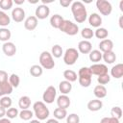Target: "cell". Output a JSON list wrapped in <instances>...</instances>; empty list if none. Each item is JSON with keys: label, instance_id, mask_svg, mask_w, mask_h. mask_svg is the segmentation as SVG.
<instances>
[{"label": "cell", "instance_id": "cell-1", "mask_svg": "<svg viewBox=\"0 0 123 123\" xmlns=\"http://www.w3.org/2000/svg\"><path fill=\"white\" fill-rule=\"evenodd\" d=\"M71 12L77 23H83L86 21L87 17V12H86V6L82 2L80 1L73 2L71 4Z\"/></svg>", "mask_w": 123, "mask_h": 123}, {"label": "cell", "instance_id": "cell-2", "mask_svg": "<svg viewBox=\"0 0 123 123\" xmlns=\"http://www.w3.org/2000/svg\"><path fill=\"white\" fill-rule=\"evenodd\" d=\"M33 110H34V113L35 115L37 116V120H45L49 114H50V111H49V109L46 107L45 103L42 102V101H37L36 102L34 105H33Z\"/></svg>", "mask_w": 123, "mask_h": 123}, {"label": "cell", "instance_id": "cell-3", "mask_svg": "<svg viewBox=\"0 0 123 123\" xmlns=\"http://www.w3.org/2000/svg\"><path fill=\"white\" fill-rule=\"evenodd\" d=\"M91 77H92V74L90 72V69L89 67H82L80 68L79 72H78V81H79V84L84 86V87H87L91 85Z\"/></svg>", "mask_w": 123, "mask_h": 123}, {"label": "cell", "instance_id": "cell-4", "mask_svg": "<svg viewBox=\"0 0 123 123\" xmlns=\"http://www.w3.org/2000/svg\"><path fill=\"white\" fill-rule=\"evenodd\" d=\"M59 30L63 32L64 34H66L68 36H75L79 32V27L76 23H73L70 20L63 19V21L62 22Z\"/></svg>", "mask_w": 123, "mask_h": 123}, {"label": "cell", "instance_id": "cell-5", "mask_svg": "<svg viewBox=\"0 0 123 123\" xmlns=\"http://www.w3.org/2000/svg\"><path fill=\"white\" fill-rule=\"evenodd\" d=\"M39 64L42 68L45 69H52L55 66L54 59L48 51H43L39 56Z\"/></svg>", "mask_w": 123, "mask_h": 123}, {"label": "cell", "instance_id": "cell-6", "mask_svg": "<svg viewBox=\"0 0 123 123\" xmlns=\"http://www.w3.org/2000/svg\"><path fill=\"white\" fill-rule=\"evenodd\" d=\"M78 59H79V52L75 48H68L63 54V62L67 65H73Z\"/></svg>", "mask_w": 123, "mask_h": 123}, {"label": "cell", "instance_id": "cell-7", "mask_svg": "<svg viewBox=\"0 0 123 123\" xmlns=\"http://www.w3.org/2000/svg\"><path fill=\"white\" fill-rule=\"evenodd\" d=\"M96 8L103 15H110L112 11V6L109 1L106 0H97L96 1Z\"/></svg>", "mask_w": 123, "mask_h": 123}, {"label": "cell", "instance_id": "cell-8", "mask_svg": "<svg viewBox=\"0 0 123 123\" xmlns=\"http://www.w3.org/2000/svg\"><path fill=\"white\" fill-rule=\"evenodd\" d=\"M56 95H57V90L55 88V86H49L45 91L43 92V95H42V99L44 101V103L46 104H52L56 98Z\"/></svg>", "mask_w": 123, "mask_h": 123}, {"label": "cell", "instance_id": "cell-9", "mask_svg": "<svg viewBox=\"0 0 123 123\" xmlns=\"http://www.w3.org/2000/svg\"><path fill=\"white\" fill-rule=\"evenodd\" d=\"M50 14V9L47 5H38L35 12V16L37 19H45Z\"/></svg>", "mask_w": 123, "mask_h": 123}, {"label": "cell", "instance_id": "cell-10", "mask_svg": "<svg viewBox=\"0 0 123 123\" xmlns=\"http://www.w3.org/2000/svg\"><path fill=\"white\" fill-rule=\"evenodd\" d=\"M89 69H90L91 74L97 75V76H101V75L108 73V67L102 63H94L89 66Z\"/></svg>", "mask_w": 123, "mask_h": 123}, {"label": "cell", "instance_id": "cell-11", "mask_svg": "<svg viewBox=\"0 0 123 123\" xmlns=\"http://www.w3.org/2000/svg\"><path fill=\"white\" fill-rule=\"evenodd\" d=\"M12 18L13 19V21H15L17 23L22 22L25 18V11L19 7L14 8L12 11Z\"/></svg>", "mask_w": 123, "mask_h": 123}, {"label": "cell", "instance_id": "cell-12", "mask_svg": "<svg viewBox=\"0 0 123 123\" xmlns=\"http://www.w3.org/2000/svg\"><path fill=\"white\" fill-rule=\"evenodd\" d=\"M2 50L4 52V54L8 57H12L15 53H16V46L14 45V43L7 41L3 44L2 46Z\"/></svg>", "mask_w": 123, "mask_h": 123}, {"label": "cell", "instance_id": "cell-13", "mask_svg": "<svg viewBox=\"0 0 123 123\" xmlns=\"http://www.w3.org/2000/svg\"><path fill=\"white\" fill-rule=\"evenodd\" d=\"M37 26V18L35 15H31L27 17L24 21V27L28 31H33Z\"/></svg>", "mask_w": 123, "mask_h": 123}, {"label": "cell", "instance_id": "cell-14", "mask_svg": "<svg viewBox=\"0 0 123 123\" xmlns=\"http://www.w3.org/2000/svg\"><path fill=\"white\" fill-rule=\"evenodd\" d=\"M70 98L67 96V95H64V94H62L58 97L57 99V105H58V108H61V109H64L66 110L67 108H69L70 106Z\"/></svg>", "mask_w": 123, "mask_h": 123}, {"label": "cell", "instance_id": "cell-15", "mask_svg": "<svg viewBox=\"0 0 123 123\" xmlns=\"http://www.w3.org/2000/svg\"><path fill=\"white\" fill-rule=\"evenodd\" d=\"M112 48H113V43L109 38H105V39L101 40L99 43V49H100L99 51H101L103 53L112 51Z\"/></svg>", "mask_w": 123, "mask_h": 123}, {"label": "cell", "instance_id": "cell-16", "mask_svg": "<svg viewBox=\"0 0 123 123\" xmlns=\"http://www.w3.org/2000/svg\"><path fill=\"white\" fill-rule=\"evenodd\" d=\"M78 50L82 54H89V52L92 50V45L88 40H82L78 44Z\"/></svg>", "mask_w": 123, "mask_h": 123}, {"label": "cell", "instance_id": "cell-17", "mask_svg": "<svg viewBox=\"0 0 123 123\" xmlns=\"http://www.w3.org/2000/svg\"><path fill=\"white\" fill-rule=\"evenodd\" d=\"M88 23L90 24V26L92 27H95V28H99L102 24V17L96 13V12H93L89 15L88 17Z\"/></svg>", "mask_w": 123, "mask_h": 123}, {"label": "cell", "instance_id": "cell-18", "mask_svg": "<svg viewBox=\"0 0 123 123\" xmlns=\"http://www.w3.org/2000/svg\"><path fill=\"white\" fill-rule=\"evenodd\" d=\"M12 86H11V84L9 83V81L5 82V83H1L0 84V96H7L9 94H11L12 92Z\"/></svg>", "mask_w": 123, "mask_h": 123}, {"label": "cell", "instance_id": "cell-19", "mask_svg": "<svg viewBox=\"0 0 123 123\" xmlns=\"http://www.w3.org/2000/svg\"><path fill=\"white\" fill-rule=\"evenodd\" d=\"M111 74L115 79H120L123 76V64L117 63L111 69Z\"/></svg>", "mask_w": 123, "mask_h": 123}, {"label": "cell", "instance_id": "cell-20", "mask_svg": "<svg viewBox=\"0 0 123 123\" xmlns=\"http://www.w3.org/2000/svg\"><path fill=\"white\" fill-rule=\"evenodd\" d=\"M102 107H103V103L99 99H93L87 103V109L90 111H97L101 110Z\"/></svg>", "mask_w": 123, "mask_h": 123}, {"label": "cell", "instance_id": "cell-21", "mask_svg": "<svg viewBox=\"0 0 123 123\" xmlns=\"http://www.w3.org/2000/svg\"><path fill=\"white\" fill-rule=\"evenodd\" d=\"M59 89H60V91L62 92V94H64V95H66V94H68L70 91H71V89H72V85H71V83L70 82H68V81H62L60 84H59Z\"/></svg>", "mask_w": 123, "mask_h": 123}, {"label": "cell", "instance_id": "cell-22", "mask_svg": "<svg viewBox=\"0 0 123 123\" xmlns=\"http://www.w3.org/2000/svg\"><path fill=\"white\" fill-rule=\"evenodd\" d=\"M62 21H63V17L57 13V14H54V15L51 16V18H50V25L53 28H55V29H59Z\"/></svg>", "mask_w": 123, "mask_h": 123}, {"label": "cell", "instance_id": "cell-23", "mask_svg": "<svg viewBox=\"0 0 123 123\" xmlns=\"http://www.w3.org/2000/svg\"><path fill=\"white\" fill-rule=\"evenodd\" d=\"M93 93L98 99H102V98L106 97V95H107V88L102 85H98L94 87Z\"/></svg>", "mask_w": 123, "mask_h": 123}, {"label": "cell", "instance_id": "cell-24", "mask_svg": "<svg viewBox=\"0 0 123 123\" xmlns=\"http://www.w3.org/2000/svg\"><path fill=\"white\" fill-rule=\"evenodd\" d=\"M31 106V98L29 96H21L18 100V107L21 110H28V108H30Z\"/></svg>", "mask_w": 123, "mask_h": 123}, {"label": "cell", "instance_id": "cell-25", "mask_svg": "<svg viewBox=\"0 0 123 123\" xmlns=\"http://www.w3.org/2000/svg\"><path fill=\"white\" fill-rule=\"evenodd\" d=\"M102 59L105 61V62L111 64V63H113L116 60V55L113 51H110V52H106V53H103L102 54Z\"/></svg>", "mask_w": 123, "mask_h": 123}, {"label": "cell", "instance_id": "cell-26", "mask_svg": "<svg viewBox=\"0 0 123 123\" xmlns=\"http://www.w3.org/2000/svg\"><path fill=\"white\" fill-rule=\"evenodd\" d=\"M63 77L65 79V81H68L70 83L72 82H75L77 80V73L71 69H66L63 71Z\"/></svg>", "mask_w": 123, "mask_h": 123}, {"label": "cell", "instance_id": "cell-27", "mask_svg": "<svg viewBox=\"0 0 123 123\" xmlns=\"http://www.w3.org/2000/svg\"><path fill=\"white\" fill-rule=\"evenodd\" d=\"M89 60L95 63L102 60V52L99 50H91L89 52Z\"/></svg>", "mask_w": 123, "mask_h": 123}, {"label": "cell", "instance_id": "cell-28", "mask_svg": "<svg viewBox=\"0 0 123 123\" xmlns=\"http://www.w3.org/2000/svg\"><path fill=\"white\" fill-rule=\"evenodd\" d=\"M43 73V68L38 64H34L30 67V74L33 77H39Z\"/></svg>", "mask_w": 123, "mask_h": 123}, {"label": "cell", "instance_id": "cell-29", "mask_svg": "<svg viewBox=\"0 0 123 123\" xmlns=\"http://www.w3.org/2000/svg\"><path fill=\"white\" fill-rule=\"evenodd\" d=\"M53 114H54L55 119L61 120V119H63V118H65V117L67 116V111H66V110H64V109L57 108V109L54 110Z\"/></svg>", "mask_w": 123, "mask_h": 123}, {"label": "cell", "instance_id": "cell-30", "mask_svg": "<svg viewBox=\"0 0 123 123\" xmlns=\"http://www.w3.org/2000/svg\"><path fill=\"white\" fill-rule=\"evenodd\" d=\"M12 37V33L7 28H0V40L7 42Z\"/></svg>", "mask_w": 123, "mask_h": 123}, {"label": "cell", "instance_id": "cell-31", "mask_svg": "<svg viewBox=\"0 0 123 123\" xmlns=\"http://www.w3.org/2000/svg\"><path fill=\"white\" fill-rule=\"evenodd\" d=\"M11 23V18L10 16L3 11H0V26L5 28Z\"/></svg>", "mask_w": 123, "mask_h": 123}, {"label": "cell", "instance_id": "cell-32", "mask_svg": "<svg viewBox=\"0 0 123 123\" xmlns=\"http://www.w3.org/2000/svg\"><path fill=\"white\" fill-rule=\"evenodd\" d=\"M94 36L97 37V38H100V39H105L108 36H109V32L107 29L105 28H97L96 31L94 32Z\"/></svg>", "mask_w": 123, "mask_h": 123}, {"label": "cell", "instance_id": "cell-33", "mask_svg": "<svg viewBox=\"0 0 123 123\" xmlns=\"http://www.w3.org/2000/svg\"><path fill=\"white\" fill-rule=\"evenodd\" d=\"M19 117L24 120V121H28L30 119H32V117L34 116V112L30 110H22L20 112H19Z\"/></svg>", "mask_w": 123, "mask_h": 123}, {"label": "cell", "instance_id": "cell-34", "mask_svg": "<svg viewBox=\"0 0 123 123\" xmlns=\"http://www.w3.org/2000/svg\"><path fill=\"white\" fill-rule=\"evenodd\" d=\"M62 54H63V52H62V48L61 45L55 44V45L52 47V50H51V55H52V57L61 58Z\"/></svg>", "mask_w": 123, "mask_h": 123}, {"label": "cell", "instance_id": "cell-35", "mask_svg": "<svg viewBox=\"0 0 123 123\" xmlns=\"http://www.w3.org/2000/svg\"><path fill=\"white\" fill-rule=\"evenodd\" d=\"M81 36L83 38H85V40L86 39H90L92 38V37L94 36V32L90 29V28H84L81 31Z\"/></svg>", "mask_w": 123, "mask_h": 123}, {"label": "cell", "instance_id": "cell-36", "mask_svg": "<svg viewBox=\"0 0 123 123\" xmlns=\"http://www.w3.org/2000/svg\"><path fill=\"white\" fill-rule=\"evenodd\" d=\"M9 83L11 84V86L12 87H17L19 86V83H20V79H19V76L16 75V74H12L10 77H9Z\"/></svg>", "mask_w": 123, "mask_h": 123}, {"label": "cell", "instance_id": "cell-37", "mask_svg": "<svg viewBox=\"0 0 123 123\" xmlns=\"http://www.w3.org/2000/svg\"><path fill=\"white\" fill-rule=\"evenodd\" d=\"M12 103V98L9 97L8 95H7V96H3V97H1V99H0V106H2V107L5 108V109L11 108Z\"/></svg>", "mask_w": 123, "mask_h": 123}, {"label": "cell", "instance_id": "cell-38", "mask_svg": "<svg viewBox=\"0 0 123 123\" xmlns=\"http://www.w3.org/2000/svg\"><path fill=\"white\" fill-rule=\"evenodd\" d=\"M18 114H19V112H18V110L16 108H9L6 111V116L9 119H13L16 116H18Z\"/></svg>", "mask_w": 123, "mask_h": 123}, {"label": "cell", "instance_id": "cell-39", "mask_svg": "<svg viewBox=\"0 0 123 123\" xmlns=\"http://www.w3.org/2000/svg\"><path fill=\"white\" fill-rule=\"evenodd\" d=\"M111 117H114L116 119H120L121 116H122V110L120 107L116 106V107H113L111 111Z\"/></svg>", "mask_w": 123, "mask_h": 123}, {"label": "cell", "instance_id": "cell-40", "mask_svg": "<svg viewBox=\"0 0 123 123\" xmlns=\"http://www.w3.org/2000/svg\"><path fill=\"white\" fill-rule=\"evenodd\" d=\"M13 1L12 0H1L0 1V8L4 11H8L12 7Z\"/></svg>", "mask_w": 123, "mask_h": 123}, {"label": "cell", "instance_id": "cell-41", "mask_svg": "<svg viewBox=\"0 0 123 123\" xmlns=\"http://www.w3.org/2000/svg\"><path fill=\"white\" fill-rule=\"evenodd\" d=\"M66 123H80V117L76 113H70L66 116Z\"/></svg>", "mask_w": 123, "mask_h": 123}, {"label": "cell", "instance_id": "cell-42", "mask_svg": "<svg viewBox=\"0 0 123 123\" xmlns=\"http://www.w3.org/2000/svg\"><path fill=\"white\" fill-rule=\"evenodd\" d=\"M110 81H111V77L108 73L104 74V75H101V76H98V78H97V82L99 83V85H102V86L108 84Z\"/></svg>", "mask_w": 123, "mask_h": 123}, {"label": "cell", "instance_id": "cell-43", "mask_svg": "<svg viewBox=\"0 0 123 123\" xmlns=\"http://www.w3.org/2000/svg\"><path fill=\"white\" fill-rule=\"evenodd\" d=\"M100 123H120L118 119L114 118V117H103L100 121Z\"/></svg>", "mask_w": 123, "mask_h": 123}, {"label": "cell", "instance_id": "cell-44", "mask_svg": "<svg viewBox=\"0 0 123 123\" xmlns=\"http://www.w3.org/2000/svg\"><path fill=\"white\" fill-rule=\"evenodd\" d=\"M9 79L8 77V73L5 70H0V84L1 83H5L7 82Z\"/></svg>", "mask_w": 123, "mask_h": 123}, {"label": "cell", "instance_id": "cell-45", "mask_svg": "<svg viewBox=\"0 0 123 123\" xmlns=\"http://www.w3.org/2000/svg\"><path fill=\"white\" fill-rule=\"evenodd\" d=\"M60 4H61V6L67 8L72 4V1L71 0H60Z\"/></svg>", "mask_w": 123, "mask_h": 123}, {"label": "cell", "instance_id": "cell-46", "mask_svg": "<svg viewBox=\"0 0 123 123\" xmlns=\"http://www.w3.org/2000/svg\"><path fill=\"white\" fill-rule=\"evenodd\" d=\"M6 115V109L3 108L2 106H0V119L3 118Z\"/></svg>", "mask_w": 123, "mask_h": 123}, {"label": "cell", "instance_id": "cell-47", "mask_svg": "<svg viewBox=\"0 0 123 123\" xmlns=\"http://www.w3.org/2000/svg\"><path fill=\"white\" fill-rule=\"evenodd\" d=\"M46 123H59V121L57 119H54V118H51V119H48L46 121Z\"/></svg>", "mask_w": 123, "mask_h": 123}, {"label": "cell", "instance_id": "cell-48", "mask_svg": "<svg viewBox=\"0 0 123 123\" xmlns=\"http://www.w3.org/2000/svg\"><path fill=\"white\" fill-rule=\"evenodd\" d=\"M13 2H14L16 5H21V4H24L25 0H14Z\"/></svg>", "mask_w": 123, "mask_h": 123}, {"label": "cell", "instance_id": "cell-49", "mask_svg": "<svg viewBox=\"0 0 123 123\" xmlns=\"http://www.w3.org/2000/svg\"><path fill=\"white\" fill-rule=\"evenodd\" d=\"M122 20H123V16H120V18H119V26H120V28L123 27V25H122Z\"/></svg>", "mask_w": 123, "mask_h": 123}, {"label": "cell", "instance_id": "cell-50", "mask_svg": "<svg viewBox=\"0 0 123 123\" xmlns=\"http://www.w3.org/2000/svg\"><path fill=\"white\" fill-rule=\"evenodd\" d=\"M29 123H40V121L37 120V119H34V120H31Z\"/></svg>", "mask_w": 123, "mask_h": 123}, {"label": "cell", "instance_id": "cell-51", "mask_svg": "<svg viewBox=\"0 0 123 123\" xmlns=\"http://www.w3.org/2000/svg\"><path fill=\"white\" fill-rule=\"evenodd\" d=\"M120 10L123 12V1H121V2H120Z\"/></svg>", "mask_w": 123, "mask_h": 123}]
</instances>
